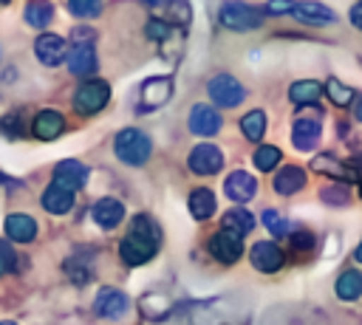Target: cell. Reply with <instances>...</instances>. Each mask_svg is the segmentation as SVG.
Masks as SVG:
<instances>
[{"mask_svg": "<svg viewBox=\"0 0 362 325\" xmlns=\"http://www.w3.org/2000/svg\"><path fill=\"white\" fill-rule=\"evenodd\" d=\"M189 170L195 175H215L221 167H223V155L215 144H198L192 153H189Z\"/></svg>", "mask_w": 362, "mask_h": 325, "instance_id": "52a82bcc", "label": "cell"}, {"mask_svg": "<svg viewBox=\"0 0 362 325\" xmlns=\"http://www.w3.org/2000/svg\"><path fill=\"white\" fill-rule=\"evenodd\" d=\"M263 20V14L246 3H226L221 6V23L232 31H249V28H257Z\"/></svg>", "mask_w": 362, "mask_h": 325, "instance_id": "8992f818", "label": "cell"}, {"mask_svg": "<svg viewBox=\"0 0 362 325\" xmlns=\"http://www.w3.org/2000/svg\"><path fill=\"white\" fill-rule=\"evenodd\" d=\"M34 51H37V59H40L42 65H48V68L59 65V62L68 57V45H65V40L57 37V34H40L37 42H34Z\"/></svg>", "mask_w": 362, "mask_h": 325, "instance_id": "30bf717a", "label": "cell"}, {"mask_svg": "<svg viewBox=\"0 0 362 325\" xmlns=\"http://www.w3.org/2000/svg\"><path fill=\"white\" fill-rule=\"evenodd\" d=\"M322 201L328 206H345L348 203V189L342 184H331V187L322 189Z\"/></svg>", "mask_w": 362, "mask_h": 325, "instance_id": "d590c367", "label": "cell"}, {"mask_svg": "<svg viewBox=\"0 0 362 325\" xmlns=\"http://www.w3.org/2000/svg\"><path fill=\"white\" fill-rule=\"evenodd\" d=\"M147 37L150 40H167L170 37V25L164 20H150L147 23Z\"/></svg>", "mask_w": 362, "mask_h": 325, "instance_id": "8d00e7d4", "label": "cell"}, {"mask_svg": "<svg viewBox=\"0 0 362 325\" xmlns=\"http://www.w3.org/2000/svg\"><path fill=\"white\" fill-rule=\"evenodd\" d=\"M252 226H255V218H252L246 209H240V206L229 209V212L223 215V220H221V232H229V235H235V237L249 235Z\"/></svg>", "mask_w": 362, "mask_h": 325, "instance_id": "44dd1931", "label": "cell"}, {"mask_svg": "<svg viewBox=\"0 0 362 325\" xmlns=\"http://www.w3.org/2000/svg\"><path fill=\"white\" fill-rule=\"evenodd\" d=\"M68 11L74 17H96L102 11V3H93V0H68Z\"/></svg>", "mask_w": 362, "mask_h": 325, "instance_id": "836d02e7", "label": "cell"}, {"mask_svg": "<svg viewBox=\"0 0 362 325\" xmlns=\"http://www.w3.org/2000/svg\"><path fill=\"white\" fill-rule=\"evenodd\" d=\"M0 325H14V322H8V319H3V322H0Z\"/></svg>", "mask_w": 362, "mask_h": 325, "instance_id": "ee69618b", "label": "cell"}, {"mask_svg": "<svg viewBox=\"0 0 362 325\" xmlns=\"http://www.w3.org/2000/svg\"><path fill=\"white\" fill-rule=\"evenodd\" d=\"M189 212H192V218L206 220V218L215 212V195H212L209 189H195V192L189 195Z\"/></svg>", "mask_w": 362, "mask_h": 325, "instance_id": "d4e9b609", "label": "cell"}, {"mask_svg": "<svg viewBox=\"0 0 362 325\" xmlns=\"http://www.w3.org/2000/svg\"><path fill=\"white\" fill-rule=\"evenodd\" d=\"M294 8V3H269V11L272 14H280V11H291Z\"/></svg>", "mask_w": 362, "mask_h": 325, "instance_id": "60d3db41", "label": "cell"}, {"mask_svg": "<svg viewBox=\"0 0 362 325\" xmlns=\"http://www.w3.org/2000/svg\"><path fill=\"white\" fill-rule=\"evenodd\" d=\"M107 96H110L107 82H102V79H88V82H82V85L76 88V93H74V107H76V113H82V116H93V113H99V110L107 105Z\"/></svg>", "mask_w": 362, "mask_h": 325, "instance_id": "7a4b0ae2", "label": "cell"}, {"mask_svg": "<svg viewBox=\"0 0 362 325\" xmlns=\"http://www.w3.org/2000/svg\"><path fill=\"white\" fill-rule=\"evenodd\" d=\"M85 181H88V167L79 164V161H74V158L59 161L54 167V187H62V189L74 192V189L85 187Z\"/></svg>", "mask_w": 362, "mask_h": 325, "instance_id": "9c48e42d", "label": "cell"}, {"mask_svg": "<svg viewBox=\"0 0 362 325\" xmlns=\"http://www.w3.org/2000/svg\"><path fill=\"white\" fill-rule=\"evenodd\" d=\"M359 192H362V187H359Z\"/></svg>", "mask_w": 362, "mask_h": 325, "instance_id": "f6af8a7d", "label": "cell"}, {"mask_svg": "<svg viewBox=\"0 0 362 325\" xmlns=\"http://www.w3.org/2000/svg\"><path fill=\"white\" fill-rule=\"evenodd\" d=\"M356 116H359V122H362V102L356 105Z\"/></svg>", "mask_w": 362, "mask_h": 325, "instance_id": "7bdbcfd3", "label": "cell"}, {"mask_svg": "<svg viewBox=\"0 0 362 325\" xmlns=\"http://www.w3.org/2000/svg\"><path fill=\"white\" fill-rule=\"evenodd\" d=\"M51 17H54L51 3H31V6H25V23L34 25V28H45L51 23Z\"/></svg>", "mask_w": 362, "mask_h": 325, "instance_id": "f546056e", "label": "cell"}, {"mask_svg": "<svg viewBox=\"0 0 362 325\" xmlns=\"http://www.w3.org/2000/svg\"><path fill=\"white\" fill-rule=\"evenodd\" d=\"M209 252H212V257L221 260V263H235V260L240 257L243 246H240V237H235V235H229V232H218V235H212V240H209Z\"/></svg>", "mask_w": 362, "mask_h": 325, "instance_id": "2e32d148", "label": "cell"}, {"mask_svg": "<svg viewBox=\"0 0 362 325\" xmlns=\"http://www.w3.org/2000/svg\"><path fill=\"white\" fill-rule=\"evenodd\" d=\"M68 71L76 73V76H85V73H93L96 71V54L88 42H79L68 51Z\"/></svg>", "mask_w": 362, "mask_h": 325, "instance_id": "ac0fdd59", "label": "cell"}, {"mask_svg": "<svg viewBox=\"0 0 362 325\" xmlns=\"http://www.w3.org/2000/svg\"><path fill=\"white\" fill-rule=\"evenodd\" d=\"M337 294H339L342 300H356V297L362 294V274L354 271V268L342 271L339 280H337Z\"/></svg>", "mask_w": 362, "mask_h": 325, "instance_id": "4316f807", "label": "cell"}, {"mask_svg": "<svg viewBox=\"0 0 362 325\" xmlns=\"http://www.w3.org/2000/svg\"><path fill=\"white\" fill-rule=\"evenodd\" d=\"M130 235L139 237V240H147V243L158 246V229H156V223H153L147 215H136V218H133V223H130Z\"/></svg>", "mask_w": 362, "mask_h": 325, "instance_id": "f1b7e54d", "label": "cell"}, {"mask_svg": "<svg viewBox=\"0 0 362 325\" xmlns=\"http://www.w3.org/2000/svg\"><path fill=\"white\" fill-rule=\"evenodd\" d=\"M263 223H266V229H269L272 235H277V237L288 235V220H286L283 215H277L274 209H266V212H263Z\"/></svg>", "mask_w": 362, "mask_h": 325, "instance_id": "e575fe53", "label": "cell"}, {"mask_svg": "<svg viewBox=\"0 0 362 325\" xmlns=\"http://www.w3.org/2000/svg\"><path fill=\"white\" fill-rule=\"evenodd\" d=\"M325 90H328L331 102H334V105H339V107H345V105L351 102V96H354V93H351V88H345V85H342L339 79H334V76L325 82Z\"/></svg>", "mask_w": 362, "mask_h": 325, "instance_id": "d6a6232c", "label": "cell"}, {"mask_svg": "<svg viewBox=\"0 0 362 325\" xmlns=\"http://www.w3.org/2000/svg\"><path fill=\"white\" fill-rule=\"evenodd\" d=\"M11 266H14V252H11V246H8V243H3V240H0V274L11 271Z\"/></svg>", "mask_w": 362, "mask_h": 325, "instance_id": "74e56055", "label": "cell"}, {"mask_svg": "<svg viewBox=\"0 0 362 325\" xmlns=\"http://www.w3.org/2000/svg\"><path fill=\"white\" fill-rule=\"evenodd\" d=\"M62 130H65V119H62V113H57V110H40V113L34 116L31 133H34L37 138L51 141V138H57Z\"/></svg>", "mask_w": 362, "mask_h": 325, "instance_id": "5bb4252c", "label": "cell"}, {"mask_svg": "<svg viewBox=\"0 0 362 325\" xmlns=\"http://www.w3.org/2000/svg\"><path fill=\"white\" fill-rule=\"evenodd\" d=\"M303 184H305V172L300 167H291V164L274 175V192H280V195H294L303 189Z\"/></svg>", "mask_w": 362, "mask_h": 325, "instance_id": "7402d4cb", "label": "cell"}, {"mask_svg": "<svg viewBox=\"0 0 362 325\" xmlns=\"http://www.w3.org/2000/svg\"><path fill=\"white\" fill-rule=\"evenodd\" d=\"M240 130L249 141H260L263 133H266V113L263 110H249L243 119H240Z\"/></svg>", "mask_w": 362, "mask_h": 325, "instance_id": "484cf974", "label": "cell"}, {"mask_svg": "<svg viewBox=\"0 0 362 325\" xmlns=\"http://www.w3.org/2000/svg\"><path fill=\"white\" fill-rule=\"evenodd\" d=\"M153 8L158 11V20H164L167 25L170 23H187L189 20V6L187 3H158Z\"/></svg>", "mask_w": 362, "mask_h": 325, "instance_id": "83f0119b", "label": "cell"}, {"mask_svg": "<svg viewBox=\"0 0 362 325\" xmlns=\"http://www.w3.org/2000/svg\"><path fill=\"white\" fill-rule=\"evenodd\" d=\"M314 170H317V172L337 175V178H354V175H356L354 170H345L334 155H317V158H314Z\"/></svg>", "mask_w": 362, "mask_h": 325, "instance_id": "4dcf8cb0", "label": "cell"}, {"mask_svg": "<svg viewBox=\"0 0 362 325\" xmlns=\"http://www.w3.org/2000/svg\"><path fill=\"white\" fill-rule=\"evenodd\" d=\"M351 23L356 25V28H362V3H356V6H351Z\"/></svg>", "mask_w": 362, "mask_h": 325, "instance_id": "ab89813d", "label": "cell"}, {"mask_svg": "<svg viewBox=\"0 0 362 325\" xmlns=\"http://www.w3.org/2000/svg\"><path fill=\"white\" fill-rule=\"evenodd\" d=\"M291 14L303 23H311V25H325V23H334V11L325 8L322 3H294Z\"/></svg>", "mask_w": 362, "mask_h": 325, "instance_id": "ffe728a7", "label": "cell"}, {"mask_svg": "<svg viewBox=\"0 0 362 325\" xmlns=\"http://www.w3.org/2000/svg\"><path fill=\"white\" fill-rule=\"evenodd\" d=\"M6 235H8L11 240H17V243H28V240H34V235H37V220H34L31 215H23V212L8 215V218H6Z\"/></svg>", "mask_w": 362, "mask_h": 325, "instance_id": "d6986e66", "label": "cell"}, {"mask_svg": "<svg viewBox=\"0 0 362 325\" xmlns=\"http://www.w3.org/2000/svg\"><path fill=\"white\" fill-rule=\"evenodd\" d=\"M189 130L195 136H204V138L206 136H215L221 130V113L215 107L204 105V102L192 105V110H189Z\"/></svg>", "mask_w": 362, "mask_h": 325, "instance_id": "ba28073f", "label": "cell"}, {"mask_svg": "<svg viewBox=\"0 0 362 325\" xmlns=\"http://www.w3.org/2000/svg\"><path fill=\"white\" fill-rule=\"evenodd\" d=\"M206 93H209V99H212L215 105H221V107H238V105L246 99V88H243L232 73H218V76H212L209 85H206Z\"/></svg>", "mask_w": 362, "mask_h": 325, "instance_id": "3957f363", "label": "cell"}, {"mask_svg": "<svg viewBox=\"0 0 362 325\" xmlns=\"http://www.w3.org/2000/svg\"><path fill=\"white\" fill-rule=\"evenodd\" d=\"M356 260H359V263H362V243H359V246H356Z\"/></svg>", "mask_w": 362, "mask_h": 325, "instance_id": "b9f144b4", "label": "cell"}, {"mask_svg": "<svg viewBox=\"0 0 362 325\" xmlns=\"http://www.w3.org/2000/svg\"><path fill=\"white\" fill-rule=\"evenodd\" d=\"M322 136V124H320V110H308L300 113V119L291 127V141L297 150H314L317 141Z\"/></svg>", "mask_w": 362, "mask_h": 325, "instance_id": "5b68a950", "label": "cell"}, {"mask_svg": "<svg viewBox=\"0 0 362 325\" xmlns=\"http://www.w3.org/2000/svg\"><path fill=\"white\" fill-rule=\"evenodd\" d=\"M113 147H116V155H119V161H124V164H130V167H141L147 158H150V138L141 133V130H136V127H124L119 136H116V141H113Z\"/></svg>", "mask_w": 362, "mask_h": 325, "instance_id": "6da1fadb", "label": "cell"}, {"mask_svg": "<svg viewBox=\"0 0 362 325\" xmlns=\"http://www.w3.org/2000/svg\"><path fill=\"white\" fill-rule=\"evenodd\" d=\"M288 96H291L294 105H314L322 96V85L314 82V79H303V82H294L288 88Z\"/></svg>", "mask_w": 362, "mask_h": 325, "instance_id": "cb8c5ba5", "label": "cell"}, {"mask_svg": "<svg viewBox=\"0 0 362 325\" xmlns=\"http://www.w3.org/2000/svg\"><path fill=\"white\" fill-rule=\"evenodd\" d=\"M291 243H294V249H311L314 237H311L308 232H294V235H291Z\"/></svg>", "mask_w": 362, "mask_h": 325, "instance_id": "f35d334b", "label": "cell"}, {"mask_svg": "<svg viewBox=\"0 0 362 325\" xmlns=\"http://www.w3.org/2000/svg\"><path fill=\"white\" fill-rule=\"evenodd\" d=\"M223 192H226L235 203H246L249 198H255V192H257V181H255V175H249V172H243V170H235V172L226 175Z\"/></svg>", "mask_w": 362, "mask_h": 325, "instance_id": "8fae6325", "label": "cell"}, {"mask_svg": "<svg viewBox=\"0 0 362 325\" xmlns=\"http://www.w3.org/2000/svg\"><path fill=\"white\" fill-rule=\"evenodd\" d=\"M173 93V79L170 76H150L141 82L139 88V102H136V110L139 113H150V110H158Z\"/></svg>", "mask_w": 362, "mask_h": 325, "instance_id": "277c9868", "label": "cell"}, {"mask_svg": "<svg viewBox=\"0 0 362 325\" xmlns=\"http://www.w3.org/2000/svg\"><path fill=\"white\" fill-rule=\"evenodd\" d=\"M122 218H124V206L116 198H102V201L93 203V220H96V226L113 229V226L122 223Z\"/></svg>", "mask_w": 362, "mask_h": 325, "instance_id": "e0dca14e", "label": "cell"}, {"mask_svg": "<svg viewBox=\"0 0 362 325\" xmlns=\"http://www.w3.org/2000/svg\"><path fill=\"white\" fill-rule=\"evenodd\" d=\"M280 150L277 147H272V144H263V147H257V153H255V167L257 170H263V172H269V170H274L277 164H280Z\"/></svg>", "mask_w": 362, "mask_h": 325, "instance_id": "1f68e13d", "label": "cell"}, {"mask_svg": "<svg viewBox=\"0 0 362 325\" xmlns=\"http://www.w3.org/2000/svg\"><path fill=\"white\" fill-rule=\"evenodd\" d=\"M93 311H96L99 317L116 319V317H122V314L127 311V297H124L122 291H116V288H102V291L96 294V300H93Z\"/></svg>", "mask_w": 362, "mask_h": 325, "instance_id": "4fadbf2b", "label": "cell"}, {"mask_svg": "<svg viewBox=\"0 0 362 325\" xmlns=\"http://www.w3.org/2000/svg\"><path fill=\"white\" fill-rule=\"evenodd\" d=\"M42 206H45L51 215H65V212L74 209V192H68V189L51 184V187L42 192Z\"/></svg>", "mask_w": 362, "mask_h": 325, "instance_id": "603a6c76", "label": "cell"}, {"mask_svg": "<svg viewBox=\"0 0 362 325\" xmlns=\"http://www.w3.org/2000/svg\"><path fill=\"white\" fill-rule=\"evenodd\" d=\"M252 263H255V268L272 274V271H277V268L283 266V252H280V246L272 243V240H257V243L252 246Z\"/></svg>", "mask_w": 362, "mask_h": 325, "instance_id": "7c38bea8", "label": "cell"}, {"mask_svg": "<svg viewBox=\"0 0 362 325\" xmlns=\"http://www.w3.org/2000/svg\"><path fill=\"white\" fill-rule=\"evenodd\" d=\"M119 254H122V260H124L127 266H141V263H147V260L156 254V246L147 243V240H139V237L127 235V237L119 243Z\"/></svg>", "mask_w": 362, "mask_h": 325, "instance_id": "9a60e30c", "label": "cell"}]
</instances>
